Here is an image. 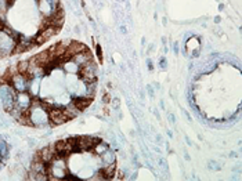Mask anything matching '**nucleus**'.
I'll return each instance as SVG.
<instances>
[{"instance_id":"1","label":"nucleus","mask_w":242,"mask_h":181,"mask_svg":"<svg viewBox=\"0 0 242 181\" xmlns=\"http://www.w3.org/2000/svg\"><path fill=\"white\" fill-rule=\"evenodd\" d=\"M93 97H75L73 100H71V105L75 109H78L79 112H83L84 109H87L93 104Z\"/></svg>"},{"instance_id":"8","label":"nucleus","mask_w":242,"mask_h":181,"mask_svg":"<svg viewBox=\"0 0 242 181\" xmlns=\"http://www.w3.org/2000/svg\"><path fill=\"white\" fill-rule=\"evenodd\" d=\"M96 56H97V60L100 61V64L104 62V56H103V48H101L100 44H96Z\"/></svg>"},{"instance_id":"10","label":"nucleus","mask_w":242,"mask_h":181,"mask_svg":"<svg viewBox=\"0 0 242 181\" xmlns=\"http://www.w3.org/2000/svg\"><path fill=\"white\" fill-rule=\"evenodd\" d=\"M111 104H112V106H114L115 109H119V106H120V101H119V98H114V100L111 101Z\"/></svg>"},{"instance_id":"7","label":"nucleus","mask_w":242,"mask_h":181,"mask_svg":"<svg viewBox=\"0 0 242 181\" xmlns=\"http://www.w3.org/2000/svg\"><path fill=\"white\" fill-rule=\"evenodd\" d=\"M101 158V160L104 162V163H114L115 160H116V156H115V153L112 152L111 149H108V151H105V152L103 153V155L100 156Z\"/></svg>"},{"instance_id":"11","label":"nucleus","mask_w":242,"mask_h":181,"mask_svg":"<svg viewBox=\"0 0 242 181\" xmlns=\"http://www.w3.org/2000/svg\"><path fill=\"white\" fill-rule=\"evenodd\" d=\"M118 178H119V180H125V178H126V173L122 171V170L118 171Z\"/></svg>"},{"instance_id":"3","label":"nucleus","mask_w":242,"mask_h":181,"mask_svg":"<svg viewBox=\"0 0 242 181\" xmlns=\"http://www.w3.org/2000/svg\"><path fill=\"white\" fill-rule=\"evenodd\" d=\"M86 48H87L86 44H83V43L78 42V40H71L69 44H68V48H67V50L69 51V53L72 54V56H75V54L80 53V51H84Z\"/></svg>"},{"instance_id":"9","label":"nucleus","mask_w":242,"mask_h":181,"mask_svg":"<svg viewBox=\"0 0 242 181\" xmlns=\"http://www.w3.org/2000/svg\"><path fill=\"white\" fill-rule=\"evenodd\" d=\"M111 101H112L111 93H104V95H103V102L105 104V105H108V104H111Z\"/></svg>"},{"instance_id":"2","label":"nucleus","mask_w":242,"mask_h":181,"mask_svg":"<svg viewBox=\"0 0 242 181\" xmlns=\"http://www.w3.org/2000/svg\"><path fill=\"white\" fill-rule=\"evenodd\" d=\"M92 60H94L93 58V53L89 50V48H86L84 51H80V53L75 54L73 58H72V61L75 62L78 67H83L84 64H87V62L92 61Z\"/></svg>"},{"instance_id":"4","label":"nucleus","mask_w":242,"mask_h":181,"mask_svg":"<svg viewBox=\"0 0 242 181\" xmlns=\"http://www.w3.org/2000/svg\"><path fill=\"white\" fill-rule=\"evenodd\" d=\"M101 170H103L104 173V177H105V180H112V178L115 177V173H116V163H107L104 167H101Z\"/></svg>"},{"instance_id":"5","label":"nucleus","mask_w":242,"mask_h":181,"mask_svg":"<svg viewBox=\"0 0 242 181\" xmlns=\"http://www.w3.org/2000/svg\"><path fill=\"white\" fill-rule=\"evenodd\" d=\"M28 69H29V61L28 60L18 61L17 65H15V71H17V73H20V75H25V73L28 72Z\"/></svg>"},{"instance_id":"6","label":"nucleus","mask_w":242,"mask_h":181,"mask_svg":"<svg viewBox=\"0 0 242 181\" xmlns=\"http://www.w3.org/2000/svg\"><path fill=\"white\" fill-rule=\"evenodd\" d=\"M108 149H109V145L108 144H105V142H98V144H96L94 147H93L92 152H94L96 155L101 156L104 152H105V151H108Z\"/></svg>"}]
</instances>
